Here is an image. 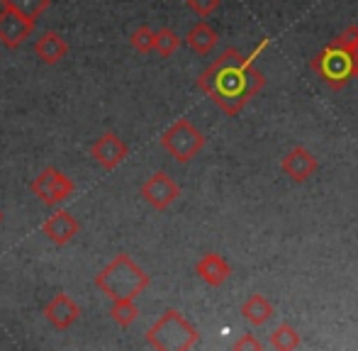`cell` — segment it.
<instances>
[{"label":"cell","mask_w":358,"mask_h":351,"mask_svg":"<svg viewBox=\"0 0 358 351\" xmlns=\"http://www.w3.org/2000/svg\"><path fill=\"white\" fill-rule=\"evenodd\" d=\"M241 315H244V320L249 324H254V327H261V324H266L271 317H273L275 308H273V303L266 298V295L254 293V295H249L244 303H241Z\"/></svg>","instance_id":"9a60e30c"},{"label":"cell","mask_w":358,"mask_h":351,"mask_svg":"<svg viewBox=\"0 0 358 351\" xmlns=\"http://www.w3.org/2000/svg\"><path fill=\"white\" fill-rule=\"evenodd\" d=\"M195 273H198L210 288H220V285H224L227 280H229L231 266L227 264L224 257L210 252V254H205V257H200V262L195 264Z\"/></svg>","instance_id":"4fadbf2b"},{"label":"cell","mask_w":358,"mask_h":351,"mask_svg":"<svg viewBox=\"0 0 358 351\" xmlns=\"http://www.w3.org/2000/svg\"><path fill=\"white\" fill-rule=\"evenodd\" d=\"M231 349L234 351H261L264 349V344H261V339L256 337V334L246 332L244 337H239L234 344H231Z\"/></svg>","instance_id":"603a6c76"},{"label":"cell","mask_w":358,"mask_h":351,"mask_svg":"<svg viewBox=\"0 0 358 351\" xmlns=\"http://www.w3.org/2000/svg\"><path fill=\"white\" fill-rule=\"evenodd\" d=\"M142 198L154 210L164 213V210H169L180 198V185L166 171H156L142 183Z\"/></svg>","instance_id":"52a82bcc"},{"label":"cell","mask_w":358,"mask_h":351,"mask_svg":"<svg viewBox=\"0 0 358 351\" xmlns=\"http://www.w3.org/2000/svg\"><path fill=\"white\" fill-rule=\"evenodd\" d=\"M312 71L322 78L331 90H344L356 78V59L346 44L339 39L329 42L315 59H312Z\"/></svg>","instance_id":"277c9868"},{"label":"cell","mask_w":358,"mask_h":351,"mask_svg":"<svg viewBox=\"0 0 358 351\" xmlns=\"http://www.w3.org/2000/svg\"><path fill=\"white\" fill-rule=\"evenodd\" d=\"M110 317L113 322H117L120 327H129L134 320L139 317V308L134 303V298H120L113 300V308H110Z\"/></svg>","instance_id":"ac0fdd59"},{"label":"cell","mask_w":358,"mask_h":351,"mask_svg":"<svg viewBox=\"0 0 358 351\" xmlns=\"http://www.w3.org/2000/svg\"><path fill=\"white\" fill-rule=\"evenodd\" d=\"M271 349H278V351H292V349H297L302 344V339H300V332H297L292 324H278V327L271 332Z\"/></svg>","instance_id":"e0dca14e"},{"label":"cell","mask_w":358,"mask_h":351,"mask_svg":"<svg viewBox=\"0 0 358 351\" xmlns=\"http://www.w3.org/2000/svg\"><path fill=\"white\" fill-rule=\"evenodd\" d=\"M144 339L156 351H188L200 342V332L183 313L169 308L146 329Z\"/></svg>","instance_id":"3957f363"},{"label":"cell","mask_w":358,"mask_h":351,"mask_svg":"<svg viewBox=\"0 0 358 351\" xmlns=\"http://www.w3.org/2000/svg\"><path fill=\"white\" fill-rule=\"evenodd\" d=\"M180 37L173 32V29H169V27H161V29H156V54H159L161 59H169V57H173L176 52L180 49Z\"/></svg>","instance_id":"ffe728a7"},{"label":"cell","mask_w":358,"mask_h":351,"mask_svg":"<svg viewBox=\"0 0 358 351\" xmlns=\"http://www.w3.org/2000/svg\"><path fill=\"white\" fill-rule=\"evenodd\" d=\"M34 54H37L42 64H49V66H52V64H59L64 57H66L69 44L59 32L47 29V32L39 34V39L34 42Z\"/></svg>","instance_id":"5bb4252c"},{"label":"cell","mask_w":358,"mask_h":351,"mask_svg":"<svg viewBox=\"0 0 358 351\" xmlns=\"http://www.w3.org/2000/svg\"><path fill=\"white\" fill-rule=\"evenodd\" d=\"M44 317H47V322L52 324L54 329L66 332L69 327H73V324L78 322L80 308H78V303H73L66 293H59L44 305Z\"/></svg>","instance_id":"8fae6325"},{"label":"cell","mask_w":358,"mask_h":351,"mask_svg":"<svg viewBox=\"0 0 358 351\" xmlns=\"http://www.w3.org/2000/svg\"><path fill=\"white\" fill-rule=\"evenodd\" d=\"M90 157H93L105 171H115V169L129 157V147L115 132H105L93 142Z\"/></svg>","instance_id":"9c48e42d"},{"label":"cell","mask_w":358,"mask_h":351,"mask_svg":"<svg viewBox=\"0 0 358 351\" xmlns=\"http://www.w3.org/2000/svg\"><path fill=\"white\" fill-rule=\"evenodd\" d=\"M42 232L54 247H66L69 242H73V239L78 237L80 222L69 210H54L49 217H44Z\"/></svg>","instance_id":"ba28073f"},{"label":"cell","mask_w":358,"mask_h":351,"mask_svg":"<svg viewBox=\"0 0 358 351\" xmlns=\"http://www.w3.org/2000/svg\"><path fill=\"white\" fill-rule=\"evenodd\" d=\"M29 190L34 193V198H39L44 205H49V208H54V205L71 198L76 183H73V178H69L64 171H59V169H54V166H47L32 183H29Z\"/></svg>","instance_id":"8992f818"},{"label":"cell","mask_w":358,"mask_h":351,"mask_svg":"<svg viewBox=\"0 0 358 351\" xmlns=\"http://www.w3.org/2000/svg\"><path fill=\"white\" fill-rule=\"evenodd\" d=\"M161 147L178 164H188L205 149V134L188 117H180L161 134Z\"/></svg>","instance_id":"5b68a950"},{"label":"cell","mask_w":358,"mask_h":351,"mask_svg":"<svg viewBox=\"0 0 358 351\" xmlns=\"http://www.w3.org/2000/svg\"><path fill=\"white\" fill-rule=\"evenodd\" d=\"M271 39H261V44L251 54H241L229 47L198 76V88L229 117H236L266 86V76L256 69V59L268 49Z\"/></svg>","instance_id":"6da1fadb"},{"label":"cell","mask_w":358,"mask_h":351,"mask_svg":"<svg viewBox=\"0 0 358 351\" xmlns=\"http://www.w3.org/2000/svg\"><path fill=\"white\" fill-rule=\"evenodd\" d=\"M129 44H132V49L139 54L156 52V32L149 27V24H139V27L129 34Z\"/></svg>","instance_id":"44dd1931"},{"label":"cell","mask_w":358,"mask_h":351,"mask_svg":"<svg viewBox=\"0 0 358 351\" xmlns=\"http://www.w3.org/2000/svg\"><path fill=\"white\" fill-rule=\"evenodd\" d=\"M280 169H283V173L287 178L295 180V183H305V180L320 169V164H317L315 154L307 152L305 147H295L280 159Z\"/></svg>","instance_id":"7c38bea8"},{"label":"cell","mask_w":358,"mask_h":351,"mask_svg":"<svg viewBox=\"0 0 358 351\" xmlns=\"http://www.w3.org/2000/svg\"><path fill=\"white\" fill-rule=\"evenodd\" d=\"M217 42H220V34H217L208 22L193 24L190 32L185 34V44H188L198 57H208V54L217 47Z\"/></svg>","instance_id":"2e32d148"},{"label":"cell","mask_w":358,"mask_h":351,"mask_svg":"<svg viewBox=\"0 0 358 351\" xmlns=\"http://www.w3.org/2000/svg\"><path fill=\"white\" fill-rule=\"evenodd\" d=\"M3 5H8V8H13V10H17L20 15H24L27 20L37 22V20L42 17V15L49 10L52 0H3Z\"/></svg>","instance_id":"d6986e66"},{"label":"cell","mask_w":358,"mask_h":351,"mask_svg":"<svg viewBox=\"0 0 358 351\" xmlns=\"http://www.w3.org/2000/svg\"><path fill=\"white\" fill-rule=\"evenodd\" d=\"M354 59H356V78H358V37H356V44H354Z\"/></svg>","instance_id":"cb8c5ba5"},{"label":"cell","mask_w":358,"mask_h":351,"mask_svg":"<svg viewBox=\"0 0 358 351\" xmlns=\"http://www.w3.org/2000/svg\"><path fill=\"white\" fill-rule=\"evenodd\" d=\"M185 3H188V8L193 10L198 17H210L222 5V0H185Z\"/></svg>","instance_id":"7402d4cb"},{"label":"cell","mask_w":358,"mask_h":351,"mask_svg":"<svg viewBox=\"0 0 358 351\" xmlns=\"http://www.w3.org/2000/svg\"><path fill=\"white\" fill-rule=\"evenodd\" d=\"M3 220H5V213H3V208H0V224H3Z\"/></svg>","instance_id":"d4e9b609"},{"label":"cell","mask_w":358,"mask_h":351,"mask_svg":"<svg viewBox=\"0 0 358 351\" xmlns=\"http://www.w3.org/2000/svg\"><path fill=\"white\" fill-rule=\"evenodd\" d=\"M0 3H3V0H0Z\"/></svg>","instance_id":"484cf974"},{"label":"cell","mask_w":358,"mask_h":351,"mask_svg":"<svg viewBox=\"0 0 358 351\" xmlns=\"http://www.w3.org/2000/svg\"><path fill=\"white\" fill-rule=\"evenodd\" d=\"M32 29H34L32 20H27L24 15H20L17 10L3 5V10H0V42H3L5 47L17 49L20 44L32 34Z\"/></svg>","instance_id":"30bf717a"},{"label":"cell","mask_w":358,"mask_h":351,"mask_svg":"<svg viewBox=\"0 0 358 351\" xmlns=\"http://www.w3.org/2000/svg\"><path fill=\"white\" fill-rule=\"evenodd\" d=\"M151 283V275L134 262L129 254H117L98 275H95V288L108 298H137Z\"/></svg>","instance_id":"7a4b0ae2"}]
</instances>
